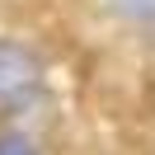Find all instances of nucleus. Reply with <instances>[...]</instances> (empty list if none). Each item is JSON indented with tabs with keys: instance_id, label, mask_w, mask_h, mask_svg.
<instances>
[{
	"instance_id": "1",
	"label": "nucleus",
	"mask_w": 155,
	"mask_h": 155,
	"mask_svg": "<svg viewBox=\"0 0 155 155\" xmlns=\"http://www.w3.org/2000/svg\"><path fill=\"white\" fill-rule=\"evenodd\" d=\"M42 89V57L14 38H0V104L14 108Z\"/></svg>"
},
{
	"instance_id": "2",
	"label": "nucleus",
	"mask_w": 155,
	"mask_h": 155,
	"mask_svg": "<svg viewBox=\"0 0 155 155\" xmlns=\"http://www.w3.org/2000/svg\"><path fill=\"white\" fill-rule=\"evenodd\" d=\"M104 10L127 19V24H141V28L155 24V0H104Z\"/></svg>"
},
{
	"instance_id": "3",
	"label": "nucleus",
	"mask_w": 155,
	"mask_h": 155,
	"mask_svg": "<svg viewBox=\"0 0 155 155\" xmlns=\"http://www.w3.org/2000/svg\"><path fill=\"white\" fill-rule=\"evenodd\" d=\"M0 155H38V146L24 132H0Z\"/></svg>"
}]
</instances>
